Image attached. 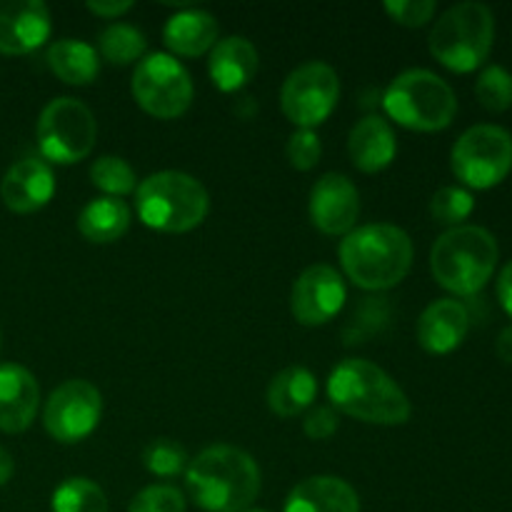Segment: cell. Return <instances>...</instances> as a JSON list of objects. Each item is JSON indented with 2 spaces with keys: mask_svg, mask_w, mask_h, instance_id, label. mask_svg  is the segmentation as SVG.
<instances>
[{
  "mask_svg": "<svg viewBox=\"0 0 512 512\" xmlns=\"http://www.w3.org/2000/svg\"><path fill=\"white\" fill-rule=\"evenodd\" d=\"M185 485L205 512H245L260 495V468L245 450L213 445L190 460Z\"/></svg>",
  "mask_w": 512,
  "mask_h": 512,
  "instance_id": "cell-1",
  "label": "cell"
},
{
  "mask_svg": "<svg viewBox=\"0 0 512 512\" xmlns=\"http://www.w3.org/2000/svg\"><path fill=\"white\" fill-rule=\"evenodd\" d=\"M328 398L335 410L373 425H403L410 420V400L398 383L363 358H348L328 378Z\"/></svg>",
  "mask_w": 512,
  "mask_h": 512,
  "instance_id": "cell-2",
  "label": "cell"
},
{
  "mask_svg": "<svg viewBox=\"0 0 512 512\" xmlns=\"http://www.w3.org/2000/svg\"><path fill=\"white\" fill-rule=\"evenodd\" d=\"M413 255L410 235L388 223L355 228L340 243V265L363 290L395 288L413 268Z\"/></svg>",
  "mask_w": 512,
  "mask_h": 512,
  "instance_id": "cell-3",
  "label": "cell"
},
{
  "mask_svg": "<svg viewBox=\"0 0 512 512\" xmlns=\"http://www.w3.org/2000/svg\"><path fill=\"white\" fill-rule=\"evenodd\" d=\"M498 258V240L490 230L480 225H458L435 240L430 250V270L445 290L470 298L493 278Z\"/></svg>",
  "mask_w": 512,
  "mask_h": 512,
  "instance_id": "cell-4",
  "label": "cell"
},
{
  "mask_svg": "<svg viewBox=\"0 0 512 512\" xmlns=\"http://www.w3.org/2000/svg\"><path fill=\"white\" fill-rule=\"evenodd\" d=\"M210 208L208 190L198 178L180 170L148 175L135 190V213L160 233H188L198 228Z\"/></svg>",
  "mask_w": 512,
  "mask_h": 512,
  "instance_id": "cell-5",
  "label": "cell"
},
{
  "mask_svg": "<svg viewBox=\"0 0 512 512\" xmlns=\"http://www.w3.org/2000/svg\"><path fill=\"white\" fill-rule=\"evenodd\" d=\"M495 40V15L485 3H458L430 30V53L453 73H470L488 60Z\"/></svg>",
  "mask_w": 512,
  "mask_h": 512,
  "instance_id": "cell-6",
  "label": "cell"
},
{
  "mask_svg": "<svg viewBox=\"0 0 512 512\" xmlns=\"http://www.w3.org/2000/svg\"><path fill=\"white\" fill-rule=\"evenodd\" d=\"M383 105L395 123L420 133L448 128L458 113L455 90L440 75L423 68L400 73L385 90Z\"/></svg>",
  "mask_w": 512,
  "mask_h": 512,
  "instance_id": "cell-7",
  "label": "cell"
},
{
  "mask_svg": "<svg viewBox=\"0 0 512 512\" xmlns=\"http://www.w3.org/2000/svg\"><path fill=\"white\" fill-rule=\"evenodd\" d=\"M453 173L463 185L488 190L503 183L512 170V135L500 125H473L465 130L450 153Z\"/></svg>",
  "mask_w": 512,
  "mask_h": 512,
  "instance_id": "cell-8",
  "label": "cell"
},
{
  "mask_svg": "<svg viewBox=\"0 0 512 512\" xmlns=\"http://www.w3.org/2000/svg\"><path fill=\"white\" fill-rule=\"evenodd\" d=\"M98 138L95 115L75 98H55L43 108L38 120V148L45 160L73 165L85 160Z\"/></svg>",
  "mask_w": 512,
  "mask_h": 512,
  "instance_id": "cell-9",
  "label": "cell"
},
{
  "mask_svg": "<svg viewBox=\"0 0 512 512\" xmlns=\"http://www.w3.org/2000/svg\"><path fill=\"white\" fill-rule=\"evenodd\" d=\"M133 98L155 118H180L193 103V80L185 65L168 53H150L135 65Z\"/></svg>",
  "mask_w": 512,
  "mask_h": 512,
  "instance_id": "cell-10",
  "label": "cell"
},
{
  "mask_svg": "<svg viewBox=\"0 0 512 512\" xmlns=\"http://www.w3.org/2000/svg\"><path fill=\"white\" fill-rule=\"evenodd\" d=\"M340 98L338 73L328 63L310 60L285 78L280 105L285 118L298 128H318L330 118Z\"/></svg>",
  "mask_w": 512,
  "mask_h": 512,
  "instance_id": "cell-11",
  "label": "cell"
},
{
  "mask_svg": "<svg viewBox=\"0 0 512 512\" xmlns=\"http://www.w3.org/2000/svg\"><path fill=\"white\" fill-rule=\"evenodd\" d=\"M103 398L88 380H68L50 393L43 410V425L58 443H80L100 423Z\"/></svg>",
  "mask_w": 512,
  "mask_h": 512,
  "instance_id": "cell-12",
  "label": "cell"
},
{
  "mask_svg": "<svg viewBox=\"0 0 512 512\" xmlns=\"http://www.w3.org/2000/svg\"><path fill=\"white\" fill-rule=\"evenodd\" d=\"M348 290L343 275L330 265H310L298 275L290 295V310L303 325H325L343 310Z\"/></svg>",
  "mask_w": 512,
  "mask_h": 512,
  "instance_id": "cell-13",
  "label": "cell"
},
{
  "mask_svg": "<svg viewBox=\"0 0 512 512\" xmlns=\"http://www.w3.org/2000/svg\"><path fill=\"white\" fill-rule=\"evenodd\" d=\"M310 220L325 235H348L360 215V193L350 178L325 173L310 190Z\"/></svg>",
  "mask_w": 512,
  "mask_h": 512,
  "instance_id": "cell-14",
  "label": "cell"
},
{
  "mask_svg": "<svg viewBox=\"0 0 512 512\" xmlns=\"http://www.w3.org/2000/svg\"><path fill=\"white\" fill-rule=\"evenodd\" d=\"M50 35V13L40 0H0V53L25 55Z\"/></svg>",
  "mask_w": 512,
  "mask_h": 512,
  "instance_id": "cell-15",
  "label": "cell"
},
{
  "mask_svg": "<svg viewBox=\"0 0 512 512\" xmlns=\"http://www.w3.org/2000/svg\"><path fill=\"white\" fill-rule=\"evenodd\" d=\"M40 408L38 380L15 363H0V430L23 433L33 425Z\"/></svg>",
  "mask_w": 512,
  "mask_h": 512,
  "instance_id": "cell-16",
  "label": "cell"
},
{
  "mask_svg": "<svg viewBox=\"0 0 512 512\" xmlns=\"http://www.w3.org/2000/svg\"><path fill=\"white\" fill-rule=\"evenodd\" d=\"M55 193L53 170L45 160L25 158L18 160L0 183V198L13 213L28 215L45 208Z\"/></svg>",
  "mask_w": 512,
  "mask_h": 512,
  "instance_id": "cell-17",
  "label": "cell"
},
{
  "mask_svg": "<svg viewBox=\"0 0 512 512\" xmlns=\"http://www.w3.org/2000/svg\"><path fill=\"white\" fill-rule=\"evenodd\" d=\"M470 313L460 300L443 298L430 303L418 320V340L433 355H448L465 340Z\"/></svg>",
  "mask_w": 512,
  "mask_h": 512,
  "instance_id": "cell-18",
  "label": "cell"
},
{
  "mask_svg": "<svg viewBox=\"0 0 512 512\" xmlns=\"http://www.w3.org/2000/svg\"><path fill=\"white\" fill-rule=\"evenodd\" d=\"M210 80L223 93L245 88L258 73V50L243 35H230L215 43L208 60Z\"/></svg>",
  "mask_w": 512,
  "mask_h": 512,
  "instance_id": "cell-19",
  "label": "cell"
},
{
  "mask_svg": "<svg viewBox=\"0 0 512 512\" xmlns=\"http://www.w3.org/2000/svg\"><path fill=\"white\" fill-rule=\"evenodd\" d=\"M283 512H360V498L343 478L315 475L290 490Z\"/></svg>",
  "mask_w": 512,
  "mask_h": 512,
  "instance_id": "cell-20",
  "label": "cell"
},
{
  "mask_svg": "<svg viewBox=\"0 0 512 512\" xmlns=\"http://www.w3.org/2000/svg\"><path fill=\"white\" fill-rule=\"evenodd\" d=\"M350 160L363 173H380L388 168L398 153V140L388 120L380 115H368L360 120L348 138Z\"/></svg>",
  "mask_w": 512,
  "mask_h": 512,
  "instance_id": "cell-21",
  "label": "cell"
},
{
  "mask_svg": "<svg viewBox=\"0 0 512 512\" xmlns=\"http://www.w3.org/2000/svg\"><path fill=\"white\" fill-rule=\"evenodd\" d=\"M163 38L175 55L198 58L218 43V20L205 10L185 8L165 23Z\"/></svg>",
  "mask_w": 512,
  "mask_h": 512,
  "instance_id": "cell-22",
  "label": "cell"
},
{
  "mask_svg": "<svg viewBox=\"0 0 512 512\" xmlns=\"http://www.w3.org/2000/svg\"><path fill=\"white\" fill-rule=\"evenodd\" d=\"M318 395V380L303 365L280 370L268 385V408L278 418H295L313 405Z\"/></svg>",
  "mask_w": 512,
  "mask_h": 512,
  "instance_id": "cell-23",
  "label": "cell"
},
{
  "mask_svg": "<svg viewBox=\"0 0 512 512\" xmlns=\"http://www.w3.org/2000/svg\"><path fill=\"white\" fill-rule=\"evenodd\" d=\"M130 220H133V213L125 200L100 195L80 210L78 230L90 243H115L130 228Z\"/></svg>",
  "mask_w": 512,
  "mask_h": 512,
  "instance_id": "cell-24",
  "label": "cell"
},
{
  "mask_svg": "<svg viewBox=\"0 0 512 512\" xmlns=\"http://www.w3.org/2000/svg\"><path fill=\"white\" fill-rule=\"evenodd\" d=\"M48 65L63 83L88 85L98 78L100 58L85 40L63 38L48 48Z\"/></svg>",
  "mask_w": 512,
  "mask_h": 512,
  "instance_id": "cell-25",
  "label": "cell"
},
{
  "mask_svg": "<svg viewBox=\"0 0 512 512\" xmlns=\"http://www.w3.org/2000/svg\"><path fill=\"white\" fill-rule=\"evenodd\" d=\"M100 55H103L108 63L113 65H128L135 60L145 58V48H148V40L140 33L135 25L128 23H113L100 33L98 38Z\"/></svg>",
  "mask_w": 512,
  "mask_h": 512,
  "instance_id": "cell-26",
  "label": "cell"
},
{
  "mask_svg": "<svg viewBox=\"0 0 512 512\" xmlns=\"http://www.w3.org/2000/svg\"><path fill=\"white\" fill-rule=\"evenodd\" d=\"M50 508L53 512H108V498L93 480L68 478L55 488Z\"/></svg>",
  "mask_w": 512,
  "mask_h": 512,
  "instance_id": "cell-27",
  "label": "cell"
},
{
  "mask_svg": "<svg viewBox=\"0 0 512 512\" xmlns=\"http://www.w3.org/2000/svg\"><path fill=\"white\" fill-rule=\"evenodd\" d=\"M90 180L98 190H103L105 198H123L138 190V175L130 168L128 160L118 155H103L90 165Z\"/></svg>",
  "mask_w": 512,
  "mask_h": 512,
  "instance_id": "cell-28",
  "label": "cell"
},
{
  "mask_svg": "<svg viewBox=\"0 0 512 512\" xmlns=\"http://www.w3.org/2000/svg\"><path fill=\"white\" fill-rule=\"evenodd\" d=\"M473 210V193L468 188H458V185H445L430 200V215H433L435 223L450 225V228L463 225V220H468Z\"/></svg>",
  "mask_w": 512,
  "mask_h": 512,
  "instance_id": "cell-29",
  "label": "cell"
},
{
  "mask_svg": "<svg viewBox=\"0 0 512 512\" xmlns=\"http://www.w3.org/2000/svg\"><path fill=\"white\" fill-rule=\"evenodd\" d=\"M475 95H478L480 105L485 110H490V113H505V110L512 108V73L505 70L503 65H488L478 75Z\"/></svg>",
  "mask_w": 512,
  "mask_h": 512,
  "instance_id": "cell-30",
  "label": "cell"
},
{
  "mask_svg": "<svg viewBox=\"0 0 512 512\" xmlns=\"http://www.w3.org/2000/svg\"><path fill=\"white\" fill-rule=\"evenodd\" d=\"M143 463L148 468V473L158 475V478H175L183 470H188L190 460L178 440L158 438L153 443H148V448L143 453Z\"/></svg>",
  "mask_w": 512,
  "mask_h": 512,
  "instance_id": "cell-31",
  "label": "cell"
},
{
  "mask_svg": "<svg viewBox=\"0 0 512 512\" xmlns=\"http://www.w3.org/2000/svg\"><path fill=\"white\" fill-rule=\"evenodd\" d=\"M128 512H185V495L173 485H150L135 495Z\"/></svg>",
  "mask_w": 512,
  "mask_h": 512,
  "instance_id": "cell-32",
  "label": "cell"
},
{
  "mask_svg": "<svg viewBox=\"0 0 512 512\" xmlns=\"http://www.w3.org/2000/svg\"><path fill=\"white\" fill-rule=\"evenodd\" d=\"M288 160L295 170H313L323 155V143L315 130L298 128L288 138Z\"/></svg>",
  "mask_w": 512,
  "mask_h": 512,
  "instance_id": "cell-33",
  "label": "cell"
},
{
  "mask_svg": "<svg viewBox=\"0 0 512 512\" xmlns=\"http://www.w3.org/2000/svg\"><path fill=\"white\" fill-rule=\"evenodd\" d=\"M435 10H438L435 0H388L385 3V13L405 28H420L433 18Z\"/></svg>",
  "mask_w": 512,
  "mask_h": 512,
  "instance_id": "cell-34",
  "label": "cell"
},
{
  "mask_svg": "<svg viewBox=\"0 0 512 512\" xmlns=\"http://www.w3.org/2000/svg\"><path fill=\"white\" fill-rule=\"evenodd\" d=\"M340 420L338 410L330 408V405H315L303 420V430L310 440H328L338 433Z\"/></svg>",
  "mask_w": 512,
  "mask_h": 512,
  "instance_id": "cell-35",
  "label": "cell"
},
{
  "mask_svg": "<svg viewBox=\"0 0 512 512\" xmlns=\"http://www.w3.org/2000/svg\"><path fill=\"white\" fill-rule=\"evenodd\" d=\"M130 8H133L130 0H93V3H88V10L98 18H120Z\"/></svg>",
  "mask_w": 512,
  "mask_h": 512,
  "instance_id": "cell-36",
  "label": "cell"
},
{
  "mask_svg": "<svg viewBox=\"0 0 512 512\" xmlns=\"http://www.w3.org/2000/svg\"><path fill=\"white\" fill-rule=\"evenodd\" d=\"M498 300L503 305L505 313L512 318V260L500 270V278H498Z\"/></svg>",
  "mask_w": 512,
  "mask_h": 512,
  "instance_id": "cell-37",
  "label": "cell"
},
{
  "mask_svg": "<svg viewBox=\"0 0 512 512\" xmlns=\"http://www.w3.org/2000/svg\"><path fill=\"white\" fill-rule=\"evenodd\" d=\"M495 353H498V358L503 360V363L512 365V325L500 330L498 343H495Z\"/></svg>",
  "mask_w": 512,
  "mask_h": 512,
  "instance_id": "cell-38",
  "label": "cell"
},
{
  "mask_svg": "<svg viewBox=\"0 0 512 512\" xmlns=\"http://www.w3.org/2000/svg\"><path fill=\"white\" fill-rule=\"evenodd\" d=\"M13 470H15L13 458H10L8 450L0 445V485H5L10 478H13Z\"/></svg>",
  "mask_w": 512,
  "mask_h": 512,
  "instance_id": "cell-39",
  "label": "cell"
},
{
  "mask_svg": "<svg viewBox=\"0 0 512 512\" xmlns=\"http://www.w3.org/2000/svg\"><path fill=\"white\" fill-rule=\"evenodd\" d=\"M245 512H265V510H245Z\"/></svg>",
  "mask_w": 512,
  "mask_h": 512,
  "instance_id": "cell-40",
  "label": "cell"
}]
</instances>
